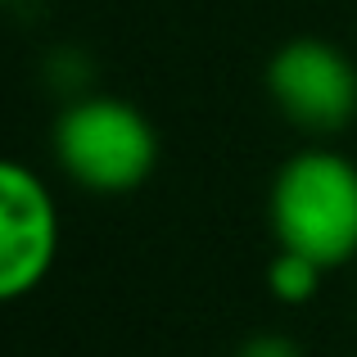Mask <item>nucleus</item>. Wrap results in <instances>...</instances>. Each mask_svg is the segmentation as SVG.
<instances>
[{"label":"nucleus","instance_id":"obj_6","mask_svg":"<svg viewBox=\"0 0 357 357\" xmlns=\"http://www.w3.org/2000/svg\"><path fill=\"white\" fill-rule=\"evenodd\" d=\"M236 357H303V353H298V344L289 340V335L262 331V335H249V340L240 344Z\"/></svg>","mask_w":357,"mask_h":357},{"label":"nucleus","instance_id":"obj_5","mask_svg":"<svg viewBox=\"0 0 357 357\" xmlns=\"http://www.w3.org/2000/svg\"><path fill=\"white\" fill-rule=\"evenodd\" d=\"M321 276H326L321 262L303 258V253H289V249H280L276 258H271V267H267L271 294H276L280 303H294V307L307 303V298L321 289Z\"/></svg>","mask_w":357,"mask_h":357},{"label":"nucleus","instance_id":"obj_4","mask_svg":"<svg viewBox=\"0 0 357 357\" xmlns=\"http://www.w3.org/2000/svg\"><path fill=\"white\" fill-rule=\"evenodd\" d=\"M59 253V208L32 167L0 158V303L32 294Z\"/></svg>","mask_w":357,"mask_h":357},{"label":"nucleus","instance_id":"obj_3","mask_svg":"<svg viewBox=\"0 0 357 357\" xmlns=\"http://www.w3.org/2000/svg\"><path fill=\"white\" fill-rule=\"evenodd\" d=\"M267 91L294 127L312 136L344 131L357 118V68L340 45L294 36L267 63Z\"/></svg>","mask_w":357,"mask_h":357},{"label":"nucleus","instance_id":"obj_1","mask_svg":"<svg viewBox=\"0 0 357 357\" xmlns=\"http://www.w3.org/2000/svg\"><path fill=\"white\" fill-rule=\"evenodd\" d=\"M271 231L289 253L344 267L357 253V167L335 149H303L271 181Z\"/></svg>","mask_w":357,"mask_h":357},{"label":"nucleus","instance_id":"obj_2","mask_svg":"<svg viewBox=\"0 0 357 357\" xmlns=\"http://www.w3.org/2000/svg\"><path fill=\"white\" fill-rule=\"evenodd\" d=\"M54 158L91 195H127L149 181L158 136L136 105L118 96H82L54 122Z\"/></svg>","mask_w":357,"mask_h":357},{"label":"nucleus","instance_id":"obj_7","mask_svg":"<svg viewBox=\"0 0 357 357\" xmlns=\"http://www.w3.org/2000/svg\"><path fill=\"white\" fill-rule=\"evenodd\" d=\"M0 5H5V0H0Z\"/></svg>","mask_w":357,"mask_h":357}]
</instances>
